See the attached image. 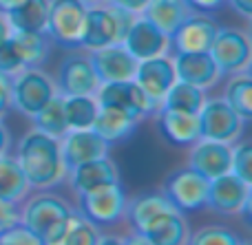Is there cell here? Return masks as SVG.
I'll return each mask as SVG.
<instances>
[{"mask_svg":"<svg viewBox=\"0 0 252 245\" xmlns=\"http://www.w3.org/2000/svg\"><path fill=\"white\" fill-rule=\"evenodd\" d=\"M97 113V100L93 95H66L64 115L69 128H91Z\"/></svg>","mask_w":252,"mask_h":245,"instance_id":"32","label":"cell"},{"mask_svg":"<svg viewBox=\"0 0 252 245\" xmlns=\"http://www.w3.org/2000/svg\"><path fill=\"white\" fill-rule=\"evenodd\" d=\"M82 2H84V4H89V7H91V4H97V2H100V0H82Z\"/></svg>","mask_w":252,"mask_h":245,"instance_id":"46","label":"cell"},{"mask_svg":"<svg viewBox=\"0 0 252 245\" xmlns=\"http://www.w3.org/2000/svg\"><path fill=\"white\" fill-rule=\"evenodd\" d=\"M22 219V210L16 201H2L0 199V234L11 230L13 225H18Z\"/></svg>","mask_w":252,"mask_h":245,"instance_id":"38","label":"cell"},{"mask_svg":"<svg viewBox=\"0 0 252 245\" xmlns=\"http://www.w3.org/2000/svg\"><path fill=\"white\" fill-rule=\"evenodd\" d=\"M157 131L168 144L173 146H192L197 139H201L199 131V115L179 113V110L157 109Z\"/></svg>","mask_w":252,"mask_h":245,"instance_id":"19","label":"cell"},{"mask_svg":"<svg viewBox=\"0 0 252 245\" xmlns=\"http://www.w3.org/2000/svg\"><path fill=\"white\" fill-rule=\"evenodd\" d=\"M133 80L139 84V88L146 93L151 104L155 106V109H159L164 95L168 93V88L173 86V82L177 78H175L173 62H170V57L164 53V55L139 60Z\"/></svg>","mask_w":252,"mask_h":245,"instance_id":"12","label":"cell"},{"mask_svg":"<svg viewBox=\"0 0 252 245\" xmlns=\"http://www.w3.org/2000/svg\"><path fill=\"white\" fill-rule=\"evenodd\" d=\"M122 44L126 51L135 57V60H146V57L164 55L170 49V40L164 31H159L151 20H146L144 16L135 18L130 29L126 31Z\"/></svg>","mask_w":252,"mask_h":245,"instance_id":"15","label":"cell"},{"mask_svg":"<svg viewBox=\"0 0 252 245\" xmlns=\"http://www.w3.org/2000/svg\"><path fill=\"white\" fill-rule=\"evenodd\" d=\"M31 119H33V124H35V131H42V133H47V135L60 139V137L69 131L66 115H64V95L56 93Z\"/></svg>","mask_w":252,"mask_h":245,"instance_id":"30","label":"cell"},{"mask_svg":"<svg viewBox=\"0 0 252 245\" xmlns=\"http://www.w3.org/2000/svg\"><path fill=\"white\" fill-rule=\"evenodd\" d=\"M230 172H235L246 184H252V144L250 141H244V144L232 148Z\"/></svg>","mask_w":252,"mask_h":245,"instance_id":"35","label":"cell"},{"mask_svg":"<svg viewBox=\"0 0 252 245\" xmlns=\"http://www.w3.org/2000/svg\"><path fill=\"white\" fill-rule=\"evenodd\" d=\"M9 35H11V27H9L7 18L0 13V42H2V40H7Z\"/></svg>","mask_w":252,"mask_h":245,"instance_id":"45","label":"cell"},{"mask_svg":"<svg viewBox=\"0 0 252 245\" xmlns=\"http://www.w3.org/2000/svg\"><path fill=\"white\" fill-rule=\"evenodd\" d=\"M223 100L230 104V109L239 115L244 122L252 117V80L248 73H232L230 82L226 86Z\"/></svg>","mask_w":252,"mask_h":245,"instance_id":"31","label":"cell"},{"mask_svg":"<svg viewBox=\"0 0 252 245\" xmlns=\"http://www.w3.org/2000/svg\"><path fill=\"white\" fill-rule=\"evenodd\" d=\"M97 86H100V80H97L89 57L71 53L62 60L56 86L60 95H95Z\"/></svg>","mask_w":252,"mask_h":245,"instance_id":"14","label":"cell"},{"mask_svg":"<svg viewBox=\"0 0 252 245\" xmlns=\"http://www.w3.org/2000/svg\"><path fill=\"white\" fill-rule=\"evenodd\" d=\"M29 181L22 172L18 159L0 155V199L2 201H22L29 192Z\"/></svg>","mask_w":252,"mask_h":245,"instance_id":"28","label":"cell"},{"mask_svg":"<svg viewBox=\"0 0 252 245\" xmlns=\"http://www.w3.org/2000/svg\"><path fill=\"white\" fill-rule=\"evenodd\" d=\"M106 2H109L111 7L126 9V11H130V13H135V16H139V13H142V9L146 7L148 0H106Z\"/></svg>","mask_w":252,"mask_h":245,"instance_id":"41","label":"cell"},{"mask_svg":"<svg viewBox=\"0 0 252 245\" xmlns=\"http://www.w3.org/2000/svg\"><path fill=\"white\" fill-rule=\"evenodd\" d=\"M69 175H71V188L75 192H84V190L97 188L102 184L118 181V168L109 157H97L75 166Z\"/></svg>","mask_w":252,"mask_h":245,"instance_id":"24","label":"cell"},{"mask_svg":"<svg viewBox=\"0 0 252 245\" xmlns=\"http://www.w3.org/2000/svg\"><path fill=\"white\" fill-rule=\"evenodd\" d=\"M186 243H190V245H241V239H239V234L228 228L210 225V228H204L197 234L188 237Z\"/></svg>","mask_w":252,"mask_h":245,"instance_id":"34","label":"cell"},{"mask_svg":"<svg viewBox=\"0 0 252 245\" xmlns=\"http://www.w3.org/2000/svg\"><path fill=\"white\" fill-rule=\"evenodd\" d=\"M250 184L235 175V172H226L208 184V194H206V208H210L217 215L237 217L241 212L246 201H250Z\"/></svg>","mask_w":252,"mask_h":245,"instance_id":"11","label":"cell"},{"mask_svg":"<svg viewBox=\"0 0 252 245\" xmlns=\"http://www.w3.org/2000/svg\"><path fill=\"white\" fill-rule=\"evenodd\" d=\"M9 150V131L2 122H0V155H4Z\"/></svg>","mask_w":252,"mask_h":245,"instance_id":"43","label":"cell"},{"mask_svg":"<svg viewBox=\"0 0 252 245\" xmlns=\"http://www.w3.org/2000/svg\"><path fill=\"white\" fill-rule=\"evenodd\" d=\"M228 2H230V7L235 9L239 16H244L246 20L252 18V0H228Z\"/></svg>","mask_w":252,"mask_h":245,"instance_id":"42","label":"cell"},{"mask_svg":"<svg viewBox=\"0 0 252 245\" xmlns=\"http://www.w3.org/2000/svg\"><path fill=\"white\" fill-rule=\"evenodd\" d=\"M49 16V0H27L20 7L4 13L11 31H27V33H44Z\"/></svg>","mask_w":252,"mask_h":245,"instance_id":"26","label":"cell"},{"mask_svg":"<svg viewBox=\"0 0 252 245\" xmlns=\"http://www.w3.org/2000/svg\"><path fill=\"white\" fill-rule=\"evenodd\" d=\"M137 119H133L128 113L115 109V106H100L97 104V113L93 119V131L102 137L109 146L120 144V141L128 139L137 128Z\"/></svg>","mask_w":252,"mask_h":245,"instance_id":"22","label":"cell"},{"mask_svg":"<svg viewBox=\"0 0 252 245\" xmlns=\"http://www.w3.org/2000/svg\"><path fill=\"white\" fill-rule=\"evenodd\" d=\"M230 159H232V148L228 144L201 137V139H197L192 144L188 166L192 170L201 172L206 179H215L219 175L230 172Z\"/></svg>","mask_w":252,"mask_h":245,"instance_id":"18","label":"cell"},{"mask_svg":"<svg viewBox=\"0 0 252 245\" xmlns=\"http://www.w3.org/2000/svg\"><path fill=\"white\" fill-rule=\"evenodd\" d=\"M206 102V93L204 88L195 86V84L182 82L175 80L173 86L168 88V93L164 95L159 109H168V110H179V113H192L197 115L201 110Z\"/></svg>","mask_w":252,"mask_h":245,"instance_id":"27","label":"cell"},{"mask_svg":"<svg viewBox=\"0 0 252 245\" xmlns=\"http://www.w3.org/2000/svg\"><path fill=\"white\" fill-rule=\"evenodd\" d=\"M53 95H56V84L35 66L18 71L11 78V106L27 117H33Z\"/></svg>","mask_w":252,"mask_h":245,"instance_id":"6","label":"cell"},{"mask_svg":"<svg viewBox=\"0 0 252 245\" xmlns=\"http://www.w3.org/2000/svg\"><path fill=\"white\" fill-rule=\"evenodd\" d=\"M170 62L175 69V78L182 82L195 84L199 88L213 86L221 78L208 51H175Z\"/></svg>","mask_w":252,"mask_h":245,"instance_id":"17","label":"cell"},{"mask_svg":"<svg viewBox=\"0 0 252 245\" xmlns=\"http://www.w3.org/2000/svg\"><path fill=\"white\" fill-rule=\"evenodd\" d=\"M113 42H120V40H118V27H115L111 7H95V4H91L87 9V16H84L82 33H80V47L93 51V49H102Z\"/></svg>","mask_w":252,"mask_h":245,"instance_id":"20","label":"cell"},{"mask_svg":"<svg viewBox=\"0 0 252 245\" xmlns=\"http://www.w3.org/2000/svg\"><path fill=\"white\" fill-rule=\"evenodd\" d=\"M60 139V157L66 172H71L84 162L106 157L111 148L93 128H69Z\"/></svg>","mask_w":252,"mask_h":245,"instance_id":"10","label":"cell"},{"mask_svg":"<svg viewBox=\"0 0 252 245\" xmlns=\"http://www.w3.org/2000/svg\"><path fill=\"white\" fill-rule=\"evenodd\" d=\"M0 245H40V241L35 239L33 232H29L22 223H18L11 230L0 234Z\"/></svg>","mask_w":252,"mask_h":245,"instance_id":"37","label":"cell"},{"mask_svg":"<svg viewBox=\"0 0 252 245\" xmlns=\"http://www.w3.org/2000/svg\"><path fill=\"white\" fill-rule=\"evenodd\" d=\"M71 212L73 210L60 197L38 194V197L27 201L25 210H22L20 223L29 232L35 234L40 245H58Z\"/></svg>","mask_w":252,"mask_h":245,"instance_id":"2","label":"cell"},{"mask_svg":"<svg viewBox=\"0 0 252 245\" xmlns=\"http://www.w3.org/2000/svg\"><path fill=\"white\" fill-rule=\"evenodd\" d=\"M11 42L25 69L40 66L49 57L47 33H27V31H11Z\"/></svg>","mask_w":252,"mask_h":245,"instance_id":"29","label":"cell"},{"mask_svg":"<svg viewBox=\"0 0 252 245\" xmlns=\"http://www.w3.org/2000/svg\"><path fill=\"white\" fill-rule=\"evenodd\" d=\"M208 184L201 172L188 168H179L173 170L164 181L161 194L170 201V206L177 212L186 215V212H195L206 208V194H208Z\"/></svg>","mask_w":252,"mask_h":245,"instance_id":"4","label":"cell"},{"mask_svg":"<svg viewBox=\"0 0 252 245\" xmlns=\"http://www.w3.org/2000/svg\"><path fill=\"white\" fill-rule=\"evenodd\" d=\"M11 106V75L0 73V117Z\"/></svg>","mask_w":252,"mask_h":245,"instance_id":"39","label":"cell"},{"mask_svg":"<svg viewBox=\"0 0 252 245\" xmlns=\"http://www.w3.org/2000/svg\"><path fill=\"white\" fill-rule=\"evenodd\" d=\"M16 159L31 188H49L66 175L60 157V139L42 131H31L22 137Z\"/></svg>","mask_w":252,"mask_h":245,"instance_id":"1","label":"cell"},{"mask_svg":"<svg viewBox=\"0 0 252 245\" xmlns=\"http://www.w3.org/2000/svg\"><path fill=\"white\" fill-rule=\"evenodd\" d=\"M22 2H27V0H0V13H9L11 9H16V7H20Z\"/></svg>","mask_w":252,"mask_h":245,"instance_id":"44","label":"cell"},{"mask_svg":"<svg viewBox=\"0 0 252 245\" xmlns=\"http://www.w3.org/2000/svg\"><path fill=\"white\" fill-rule=\"evenodd\" d=\"M197 115H199V131L204 139L230 144L241 135L244 119L230 109V104L223 97L206 100Z\"/></svg>","mask_w":252,"mask_h":245,"instance_id":"8","label":"cell"},{"mask_svg":"<svg viewBox=\"0 0 252 245\" xmlns=\"http://www.w3.org/2000/svg\"><path fill=\"white\" fill-rule=\"evenodd\" d=\"M93 71H95L100 84L104 82H118V80H133L137 60L126 51L122 42L106 44L102 49H93L89 55Z\"/></svg>","mask_w":252,"mask_h":245,"instance_id":"13","label":"cell"},{"mask_svg":"<svg viewBox=\"0 0 252 245\" xmlns=\"http://www.w3.org/2000/svg\"><path fill=\"white\" fill-rule=\"evenodd\" d=\"M78 212L95 228L115 225L124 219L126 194L118 181L102 184L97 188L78 192Z\"/></svg>","mask_w":252,"mask_h":245,"instance_id":"3","label":"cell"},{"mask_svg":"<svg viewBox=\"0 0 252 245\" xmlns=\"http://www.w3.org/2000/svg\"><path fill=\"white\" fill-rule=\"evenodd\" d=\"M208 53L217 64L219 75L239 73L250 64V40L237 29H219Z\"/></svg>","mask_w":252,"mask_h":245,"instance_id":"9","label":"cell"},{"mask_svg":"<svg viewBox=\"0 0 252 245\" xmlns=\"http://www.w3.org/2000/svg\"><path fill=\"white\" fill-rule=\"evenodd\" d=\"M95 100L100 106H115V109L124 110L137 122L157 110L135 80H118V82L100 84L95 91Z\"/></svg>","mask_w":252,"mask_h":245,"instance_id":"7","label":"cell"},{"mask_svg":"<svg viewBox=\"0 0 252 245\" xmlns=\"http://www.w3.org/2000/svg\"><path fill=\"white\" fill-rule=\"evenodd\" d=\"M173 210L170 201L161 192H151V194H139L133 201H126V212L124 217L128 219L133 232H142L155 217H159L161 212Z\"/></svg>","mask_w":252,"mask_h":245,"instance_id":"25","label":"cell"},{"mask_svg":"<svg viewBox=\"0 0 252 245\" xmlns=\"http://www.w3.org/2000/svg\"><path fill=\"white\" fill-rule=\"evenodd\" d=\"M22 69H25V66H22V60H20V55H18L13 42H11V35H9L7 40L0 42V73L11 75L13 78V75Z\"/></svg>","mask_w":252,"mask_h":245,"instance_id":"36","label":"cell"},{"mask_svg":"<svg viewBox=\"0 0 252 245\" xmlns=\"http://www.w3.org/2000/svg\"><path fill=\"white\" fill-rule=\"evenodd\" d=\"M219 33V25L206 13L192 11L170 35V47L175 51H208L215 35Z\"/></svg>","mask_w":252,"mask_h":245,"instance_id":"16","label":"cell"},{"mask_svg":"<svg viewBox=\"0 0 252 245\" xmlns=\"http://www.w3.org/2000/svg\"><path fill=\"white\" fill-rule=\"evenodd\" d=\"M89 4L82 0H49V16L44 33L64 49L80 47L84 16Z\"/></svg>","mask_w":252,"mask_h":245,"instance_id":"5","label":"cell"},{"mask_svg":"<svg viewBox=\"0 0 252 245\" xmlns=\"http://www.w3.org/2000/svg\"><path fill=\"white\" fill-rule=\"evenodd\" d=\"M97 237L100 232L91 221H87L80 212H71L58 245H95Z\"/></svg>","mask_w":252,"mask_h":245,"instance_id":"33","label":"cell"},{"mask_svg":"<svg viewBox=\"0 0 252 245\" xmlns=\"http://www.w3.org/2000/svg\"><path fill=\"white\" fill-rule=\"evenodd\" d=\"M137 234L146 241V245H182L190 237L186 219H184V215L177 212L175 208L168 212H161L159 217H155V219Z\"/></svg>","mask_w":252,"mask_h":245,"instance_id":"21","label":"cell"},{"mask_svg":"<svg viewBox=\"0 0 252 245\" xmlns=\"http://www.w3.org/2000/svg\"><path fill=\"white\" fill-rule=\"evenodd\" d=\"M195 13H213L221 7L226 0H184Z\"/></svg>","mask_w":252,"mask_h":245,"instance_id":"40","label":"cell"},{"mask_svg":"<svg viewBox=\"0 0 252 245\" xmlns=\"http://www.w3.org/2000/svg\"><path fill=\"white\" fill-rule=\"evenodd\" d=\"M190 13H192V9L188 7L184 0H148L139 16L151 20L157 29L164 31L170 38V35L175 33V29H177Z\"/></svg>","mask_w":252,"mask_h":245,"instance_id":"23","label":"cell"}]
</instances>
